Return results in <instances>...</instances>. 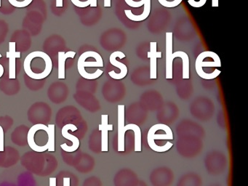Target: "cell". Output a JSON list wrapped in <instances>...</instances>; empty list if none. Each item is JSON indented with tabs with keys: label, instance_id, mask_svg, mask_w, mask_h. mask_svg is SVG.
<instances>
[{
	"label": "cell",
	"instance_id": "1",
	"mask_svg": "<svg viewBox=\"0 0 248 186\" xmlns=\"http://www.w3.org/2000/svg\"><path fill=\"white\" fill-rule=\"evenodd\" d=\"M124 105L118 106V130L113 137L114 151L120 155H127L133 151L142 150L141 130L137 125L125 124Z\"/></svg>",
	"mask_w": 248,
	"mask_h": 186
},
{
	"label": "cell",
	"instance_id": "2",
	"mask_svg": "<svg viewBox=\"0 0 248 186\" xmlns=\"http://www.w3.org/2000/svg\"><path fill=\"white\" fill-rule=\"evenodd\" d=\"M173 138L170 126L159 123L141 132V144L145 148L155 152H166L172 148L170 140Z\"/></svg>",
	"mask_w": 248,
	"mask_h": 186
},
{
	"label": "cell",
	"instance_id": "3",
	"mask_svg": "<svg viewBox=\"0 0 248 186\" xmlns=\"http://www.w3.org/2000/svg\"><path fill=\"white\" fill-rule=\"evenodd\" d=\"M28 144L36 152H54L55 125L34 124L29 130Z\"/></svg>",
	"mask_w": 248,
	"mask_h": 186
},
{
	"label": "cell",
	"instance_id": "4",
	"mask_svg": "<svg viewBox=\"0 0 248 186\" xmlns=\"http://www.w3.org/2000/svg\"><path fill=\"white\" fill-rule=\"evenodd\" d=\"M21 164L29 171L40 176L50 175L58 167V161L55 156L34 151L23 155Z\"/></svg>",
	"mask_w": 248,
	"mask_h": 186
},
{
	"label": "cell",
	"instance_id": "5",
	"mask_svg": "<svg viewBox=\"0 0 248 186\" xmlns=\"http://www.w3.org/2000/svg\"><path fill=\"white\" fill-rule=\"evenodd\" d=\"M24 68L29 77L35 79H43L48 77L51 73L53 62L43 51H34L26 57Z\"/></svg>",
	"mask_w": 248,
	"mask_h": 186
},
{
	"label": "cell",
	"instance_id": "6",
	"mask_svg": "<svg viewBox=\"0 0 248 186\" xmlns=\"http://www.w3.org/2000/svg\"><path fill=\"white\" fill-rule=\"evenodd\" d=\"M56 122L61 128L68 124L75 125L77 124L78 128L77 137L79 140L83 138L88 131L87 122L82 119L79 109L73 106H66L59 110L56 114Z\"/></svg>",
	"mask_w": 248,
	"mask_h": 186
},
{
	"label": "cell",
	"instance_id": "7",
	"mask_svg": "<svg viewBox=\"0 0 248 186\" xmlns=\"http://www.w3.org/2000/svg\"><path fill=\"white\" fill-rule=\"evenodd\" d=\"M203 146L202 139L198 137H178L175 142L177 152L186 158H195L202 152Z\"/></svg>",
	"mask_w": 248,
	"mask_h": 186
},
{
	"label": "cell",
	"instance_id": "8",
	"mask_svg": "<svg viewBox=\"0 0 248 186\" xmlns=\"http://www.w3.org/2000/svg\"><path fill=\"white\" fill-rule=\"evenodd\" d=\"M204 164L206 171L209 174L220 175L227 168V157L221 151H211L205 155Z\"/></svg>",
	"mask_w": 248,
	"mask_h": 186
},
{
	"label": "cell",
	"instance_id": "9",
	"mask_svg": "<svg viewBox=\"0 0 248 186\" xmlns=\"http://www.w3.org/2000/svg\"><path fill=\"white\" fill-rule=\"evenodd\" d=\"M28 120L34 124L48 123L51 119L52 109L47 103L45 102H37L29 108Z\"/></svg>",
	"mask_w": 248,
	"mask_h": 186
},
{
	"label": "cell",
	"instance_id": "10",
	"mask_svg": "<svg viewBox=\"0 0 248 186\" xmlns=\"http://www.w3.org/2000/svg\"><path fill=\"white\" fill-rule=\"evenodd\" d=\"M43 52L47 54L56 67L58 53L62 51L68 50L66 40L59 34H52L45 40L43 45Z\"/></svg>",
	"mask_w": 248,
	"mask_h": 186
},
{
	"label": "cell",
	"instance_id": "11",
	"mask_svg": "<svg viewBox=\"0 0 248 186\" xmlns=\"http://www.w3.org/2000/svg\"><path fill=\"white\" fill-rule=\"evenodd\" d=\"M214 105L208 98H199L191 104L190 111L195 119L207 122L214 114Z\"/></svg>",
	"mask_w": 248,
	"mask_h": 186
},
{
	"label": "cell",
	"instance_id": "12",
	"mask_svg": "<svg viewBox=\"0 0 248 186\" xmlns=\"http://www.w3.org/2000/svg\"><path fill=\"white\" fill-rule=\"evenodd\" d=\"M104 67L102 57L95 51H85L81 54L78 61V69L82 78L85 77L86 68Z\"/></svg>",
	"mask_w": 248,
	"mask_h": 186
},
{
	"label": "cell",
	"instance_id": "13",
	"mask_svg": "<svg viewBox=\"0 0 248 186\" xmlns=\"http://www.w3.org/2000/svg\"><path fill=\"white\" fill-rule=\"evenodd\" d=\"M175 133L178 137L194 136L202 139L205 131L200 124L190 119H184L176 125Z\"/></svg>",
	"mask_w": 248,
	"mask_h": 186
},
{
	"label": "cell",
	"instance_id": "14",
	"mask_svg": "<svg viewBox=\"0 0 248 186\" xmlns=\"http://www.w3.org/2000/svg\"><path fill=\"white\" fill-rule=\"evenodd\" d=\"M174 179L173 171L168 167L154 169L149 175V180L152 186H171Z\"/></svg>",
	"mask_w": 248,
	"mask_h": 186
},
{
	"label": "cell",
	"instance_id": "15",
	"mask_svg": "<svg viewBox=\"0 0 248 186\" xmlns=\"http://www.w3.org/2000/svg\"><path fill=\"white\" fill-rule=\"evenodd\" d=\"M147 115V110L143 105L135 103L124 110V121L127 124L140 126L146 122Z\"/></svg>",
	"mask_w": 248,
	"mask_h": 186
},
{
	"label": "cell",
	"instance_id": "16",
	"mask_svg": "<svg viewBox=\"0 0 248 186\" xmlns=\"http://www.w3.org/2000/svg\"><path fill=\"white\" fill-rule=\"evenodd\" d=\"M45 19L40 13L28 11L22 22V28L33 36L40 34L43 30Z\"/></svg>",
	"mask_w": 248,
	"mask_h": 186
},
{
	"label": "cell",
	"instance_id": "17",
	"mask_svg": "<svg viewBox=\"0 0 248 186\" xmlns=\"http://www.w3.org/2000/svg\"><path fill=\"white\" fill-rule=\"evenodd\" d=\"M21 52L16 50L15 42H9V49L6 53L8 59L9 78H16L21 69Z\"/></svg>",
	"mask_w": 248,
	"mask_h": 186
},
{
	"label": "cell",
	"instance_id": "18",
	"mask_svg": "<svg viewBox=\"0 0 248 186\" xmlns=\"http://www.w3.org/2000/svg\"><path fill=\"white\" fill-rule=\"evenodd\" d=\"M75 55L76 52L71 50L62 51L58 53L55 68H58V78L59 79H64L66 78V70L73 65Z\"/></svg>",
	"mask_w": 248,
	"mask_h": 186
},
{
	"label": "cell",
	"instance_id": "19",
	"mask_svg": "<svg viewBox=\"0 0 248 186\" xmlns=\"http://www.w3.org/2000/svg\"><path fill=\"white\" fill-rule=\"evenodd\" d=\"M179 116V109L174 103H168L162 106L156 113V119L162 124H172Z\"/></svg>",
	"mask_w": 248,
	"mask_h": 186
},
{
	"label": "cell",
	"instance_id": "20",
	"mask_svg": "<svg viewBox=\"0 0 248 186\" xmlns=\"http://www.w3.org/2000/svg\"><path fill=\"white\" fill-rule=\"evenodd\" d=\"M68 86L62 81L52 83L47 90V97L52 103L60 104L66 101L69 96Z\"/></svg>",
	"mask_w": 248,
	"mask_h": 186
},
{
	"label": "cell",
	"instance_id": "21",
	"mask_svg": "<svg viewBox=\"0 0 248 186\" xmlns=\"http://www.w3.org/2000/svg\"><path fill=\"white\" fill-rule=\"evenodd\" d=\"M221 66V62L220 59L214 60L213 61H203L202 53H200L196 60L195 68L197 74L201 78L204 79L210 80L216 78L217 76L220 75V71L217 69H215L213 72L210 74H206L203 71V68L205 67H220Z\"/></svg>",
	"mask_w": 248,
	"mask_h": 186
},
{
	"label": "cell",
	"instance_id": "22",
	"mask_svg": "<svg viewBox=\"0 0 248 186\" xmlns=\"http://www.w3.org/2000/svg\"><path fill=\"white\" fill-rule=\"evenodd\" d=\"M139 182L137 174L129 168L119 170L113 179L114 186H137Z\"/></svg>",
	"mask_w": 248,
	"mask_h": 186
},
{
	"label": "cell",
	"instance_id": "23",
	"mask_svg": "<svg viewBox=\"0 0 248 186\" xmlns=\"http://www.w3.org/2000/svg\"><path fill=\"white\" fill-rule=\"evenodd\" d=\"M74 98L78 104L80 105L88 111L95 113L99 110V103L93 93L77 91L74 94Z\"/></svg>",
	"mask_w": 248,
	"mask_h": 186
},
{
	"label": "cell",
	"instance_id": "24",
	"mask_svg": "<svg viewBox=\"0 0 248 186\" xmlns=\"http://www.w3.org/2000/svg\"><path fill=\"white\" fill-rule=\"evenodd\" d=\"M11 42H15L17 52H27L31 48V36L27 31L18 29L13 33Z\"/></svg>",
	"mask_w": 248,
	"mask_h": 186
},
{
	"label": "cell",
	"instance_id": "25",
	"mask_svg": "<svg viewBox=\"0 0 248 186\" xmlns=\"http://www.w3.org/2000/svg\"><path fill=\"white\" fill-rule=\"evenodd\" d=\"M69 130L72 131V132H78V126L76 125L72 124H68L64 125L62 127V135H63V138L72 141V145L69 146L67 144L63 143L61 145V148H62L63 151H66V152H74V151L79 149V140L75 135L69 134Z\"/></svg>",
	"mask_w": 248,
	"mask_h": 186
},
{
	"label": "cell",
	"instance_id": "26",
	"mask_svg": "<svg viewBox=\"0 0 248 186\" xmlns=\"http://www.w3.org/2000/svg\"><path fill=\"white\" fill-rule=\"evenodd\" d=\"M21 90V84L18 78H10L9 74H4L0 78V90L6 95H15Z\"/></svg>",
	"mask_w": 248,
	"mask_h": 186
},
{
	"label": "cell",
	"instance_id": "27",
	"mask_svg": "<svg viewBox=\"0 0 248 186\" xmlns=\"http://www.w3.org/2000/svg\"><path fill=\"white\" fill-rule=\"evenodd\" d=\"M117 58L123 59V58H125V55L121 51H116L110 55V62H111V65L118 68L120 70V73H116L114 71H111L108 72V75L114 79L119 80L124 78L127 76L128 70H127V67L126 66V65L117 61Z\"/></svg>",
	"mask_w": 248,
	"mask_h": 186
},
{
	"label": "cell",
	"instance_id": "28",
	"mask_svg": "<svg viewBox=\"0 0 248 186\" xmlns=\"http://www.w3.org/2000/svg\"><path fill=\"white\" fill-rule=\"evenodd\" d=\"M103 94L106 100L116 102L122 100L124 94V88L120 84L108 83L103 88Z\"/></svg>",
	"mask_w": 248,
	"mask_h": 186
},
{
	"label": "cell",
	"instance_id": "29",
	"mask_svg": "<svg viewBox=\"0 0 248 186\" xmlns=\"http://www.w3.org/2000/svg\"><path fill=\"white\" fill-rule=\"evenodd\" d=\"M19 153L16 148L11 146L5 148L4 151L0 152V167L3 168L15 165L19 160Z\"/></svg>",
	"mask_w": 248,
	"mask_h": 186
},
{
	"label": "cell",
	"instance_id": "30",
	"mask_svg": "<svg viewBox=\"0 0 248 186\" xmlns=\"http://www.w3.org/2000/svg\"><path fill=\"white\" fill-rule=\"evenodd\" d=\"M142 105L147 110H158L163 105H162V99L160 94L155 92H149L145 93L141 98Z\"/></svg>",
	"mask_w": 248,
	"mask_h": 186
},
{
	"label": "cell",
	"instance_id": "31",
	"mask_svg": "<svg viewBox=\"0 0 248 186\" xmlns=\"http://www.w3.org/2000/svg\"><path fill=\"white\" fill-rule=\"evenodd\" d=\"M165 39H166V76L165 78L167 79H172L173 77L172 74V62L174 58L172 57V32H167L165 33Z\"/></svg>",
	"mask_w": 248,
	"mask_h": 186
},
{
	"label": "cell",
	"instance_id": "32",
	"mask_svg": "<svg viewBox=\"0 0 248 186\" xmlns=\"http://www.w3.org/2000/svg\"><path fill=\"white\" fill-rule=\"evenodd\" d=\"M157 43L156 42H150V50L148 52L147 57L150 58V75L151 79H156V71H157V58H161L162 56V52L156 50Z\"/></svg>",
	"mask_w": 248,
	"mask_h": 186
},
{
	"label": "cell",
	"instance_id": "33",
	"mask_svg": "<svg viewBox=\"0 0 248 186\" xmlns=\"http://www.w3.org/2000/svg\"><path fill=\"white\" fill-rule=\"evenodd\" d=\"M30 129L27 125L17 126L11 134V141L18 146H26L28 144V132Z\"/></svg>",
	"mask_w": 248,
	"mask_h": 186
},
{
	"label": "cell",
	"instance_id": "34",
	"mask_svg": "<svg viewBox=\"0 0 248 186\" xmlns=\"http://www.w3.org/2000/svg\"><path fill=\"white\" fill-rule=\"evenodd\" d=\"M95 161L93 157L90 154L82 153L80 158H79L76 165L75 166V170L80 173L86 174L91 172L95 167Z\"/></svg>",
	"mask_w": 248,
	"mask_h": 186
},
{
	"label": "cell",
	"instance_id": "35",
	"mask_svg": "<svg viewBox=\"0 0 248 186\" xmlns=\"http://www.w3.org/2000/svg\"><path fill=\"white\" fill-rule=\"evenodd\" d=\"M202 178L196 172L183 174L177 182L176 186H202Z\"/></svg>",
	"mask_w": 248,
	"mask_h": 186
},
{
	"label": "cell",
	"instance_id": "36",
	"mask_svg": "<svg viewBox=\"0 0 248 186\" xmlns=\"http://www.w3.org/2000/svg\"><path fill=\"white\" fill-rule=\"evenodd\" d=\"M98 129L101 131V133L102 151L103 152H107L108 150V131H111L113 129V125L108 124V116L107 115H102L101 116V124H99Z\"/></svg>",
	"mask_w": 248,
	"mask_h": 186
},
{
	"label": "cell",
	"instance_id": "37",
	"mask_svg": "<svg viewBox=\"0 0 248 186\" xmlns=\"http://www.w3.org/2000/svg\"><path fill=\"white\" fill-rule=\"evenodd\" d=\"M88 146H89V149L95 154H100L102 152V140H101V131L99 129H94L90 135Z\"/></svg>",
	"mask_w": 248,
	"mask_h": 186
},
{
	"label": "cell",
	"instance_id": "38",
	"mask_svg": "<svg viewBox=\"0 0 248 186\" xmlns=\"http://www.w3.org/2000/svg\"><path fill=\"white\" fill-rule=\"evenodd\" d=\"M26 8H27V12H36V13H40L45 20L47 19V5H46V1L44 0H32V1Z\"/></svg>",
	"mask_w": 248,
	"mask_h": 186
},
{
	"label": "cell",
	"instance_id": "39",
	"mask_svg": "<svg viewBox=\"0 0 248 186\" xmlns=\"http://www.w3.org/2000/svg\"><path fill=\"white\" fill-rule=\"evenodd\" d=\"M144 9H143V12L142 14L139 15V16H136L132 13L131 10H124V13H125L127 17H128L130 20H133V21H142V20H146L148 17H149V14L151 12V0H146V2L144 3Z\"/></svg>",
	"mask_w": 248,
	"mask_h": 186
},
{
	"label": "cell",
	"instance_id": "40",
	"mask_svg": "<svg viewBox=\"0 0 248 186\" xmlns=\"http://www.w3.org/2000/svg\"><path fill=\"white\" fill-rule=\"evenodd\" d=\"M95 79H87L85 78H81L78 80L77 83L76 90L79 92H86V93H95L97 84Z\"/></svg>",
	"mask_w": 248,
	"mask_h": 186
},
{
	"label": "cell",
	"instance_id": "41",
	"mask_svg": "<svg viewBox=\"0 0 248 186\" xmlns=\"http://www.w3.org/2000/svg\"><path fill=\"white\" fill-rule=\"evenodd\" d=\"M172 57L174 59L175 58H181L182 59V78L184 79H188L189 78V58L188 55L183 51H177L172 53Z\"/></svg>",
	"mask_w": 248,
	"mask_h": 186
},
{
	"label": "cell",
	"instance_id": "42",
	"mask_svg": "<svg viewBox=\"0 0 248 186\" xmlns=\"http://www.w3.org/2000/svg\"><path fill=\"white\" fill-rule=\"evenodd\" d=\"M24 79L26 86L29 90H31V91H38L44 87L46 78L35 79V78H31L25 74L24 75Z\"/></svg>",
	"mask_w": 248,
	"mask_h": 186
},
{
	"label": "cell",
	"instance_id": "43",
	"mask_svg": "<svg viewBox=\"0 0 248 186\" xmlns=\"http://www.w3.org/2000/svg\"><path fill=\"white\" fill-rule=\"evenodd\" d=\"M82 154V151L79 149L74 151V152H66V151H63L62 157H63V161L66 164L75 167L79 161V158H80Z\"/></svg>",
	"mask_w": 248,
	"mask_h": 186
},
{
	"label": "cell",
	"instance_id": "44",
	"mask_svg": "<svg viewBox=\"0 0 248 186\" xmlns=\"http://www.w3.org/2000/svg\"><path fill=\"white\" fill-rule=\"evenodd\" d=\"M68 7L67 0H63V6L62 7H58L56 6V0H52L50 8H51L52 13L58 17H60L62 15L66 13V9Z\"/></svg>",
	"mask_w": 248,
	"mask_h": 186
},
{
	"label": "cell",
	"instance_id": "45",
	"mask_svg": "<svg viewBox=\"0 0 248 186\" xmlns=\"http://www.w3.org/2000/svg\"><path fill=\"white\" fill-rule=\"evenodd\" d=\"M16 7L10 3L8 0H1L0 13L3 15L13 14L16 11Z\"/></svg>",
	"mask_w": 248,
	"mask_h": 186
},
{
	"label": "cell",
	"instance_id": "46",
	"mask_svg": "<svg viewBox=\"0 0 248 186\" xmlns=\"http://www.w3.org/2000/svg\"><path fill=\"white\" fill-rule=\"evenodd\" d=\"M9 31L8 23L5 20L0 19V45H2L6 39Z\"/></svg>",
	"mask_w": 248,
	"mask_h": 186
},
{
	"label": "cell",
	"instance_id": "47",
	"mask_svg": "<svg viewBox=\"0 0 248 186\" xmlns=\"http://www.w3.org/2000/svg\"><path fill=\"white\" fill-rule=\"evenodd\" d=\"M13 125H14V119L11 116H0V126H2L4 132H8Z\"/></svg>",
	"mask_w": 248,
	"mask_h": 186
},
{
	"label": "cell",
	"instance_id": "48",
	"mask_svg": "<svg viewBox=\"0 0 248 186\" xmlns=\"http://www.w3.org/2000/svg\"><path fill=\"white\" fill-rule=\"evenodd\" d=\"M82 186H103V183L99 177L91 176L84 181Z\"/></svg>",
	"mask_w": 248,
	"mask_h": 186
},
{
	"label": "cell",
	"instance_id": "49",
	"mask_svg": "<svg viewBox=\"0 0 248 186\" xmlns=\"http://www.w3.org/2000/svg\"><path fill=\"white\" fill-rule=\"evenodd\" d=\"M8 1L16 8H17V7L24 8V7H27L29 4H30L32 0H8Z\"/></svg>",
	"mask_w": 248,
	"mask_h": 186
},
{
	"label": "cell",
	"instance_id": "50",
	"mask_svg": "<svg viewBox=\"0 0 248 186\" xmlns=\"http://www.w3.org/2000/svg\"><path fill=\"white\" fill-rule=\"evenodd\" d=\"M159 4L161 5L164 6L165 7H168V8H171V7H175L176 6L179 5L181 4L182 0H173V1H167V0H158Z\"/></svg>",
	"mask_w": 248,
	"mask_h": 186
},
{
	"label": "cell",
	"instance_id": "51",
	"mask_svg": "<svg viewBox=\"0 0 248 186\" xmlns=\"http://www.w3.org/2000/svg\"><path fill=\"white\" fill-rule=\"evenodd\" d=\"M217 123L221 129H226L227 127V122H226V118H225L223 112H220L217 114Z\"/></svg>",
	"mask_w": 248,
	"mask_h": 186
},
{
	"label": "cell",
	"instance_id": "52",
	"mask_svg": "<svg viewBox=\"0 0 248 186\" xmlns=\"http://www.w3.org/2000/svg\"><path fill=\"white\" fill-rule=\"evenodd\" d=\"M74 5L79 8L88 7L91 3V0H71Z\"/></svg>",
	"mask_w": 248,
	"mask_h": 186
},
{
	"label": "cell",
	"instance_id": "53",
	"mask_svg": "<svg viewBox=\"0 0 248 186\" xmlns=\"http://www.w3.org/2000/svg\"><path fill=\"white\" fill-rule=\"evenodd\" d=\"M124 1L127 5L134 7V8L141 7L146 2V0H124Z\"/></svg>",
	"mask_w": 248,
	"mask_h": 186
},
{
	"label": "cell",
	"instance_id": "54",
	"mask_svg": "<svg viewBox=\"0 0 248 186\" xmlns=\"http://www.w3.org/2000/svg\"><path fill=\"white\" fill-rule=\"evenodd\" d=\"M207 0H200V1H196L195 0H188V3L190 6L193 7H202L204 5Z\"/></svg>",
	"mask_w": 248,
	"mask_h": 186
},
{
	"label": "cell",
	"instance_id": "55",
	"mask_svg": "<svg viewBox=\"0 0 248 186\" xmlns=\"http://www.w3.org/2000/svg\"><path fill=\"white\" fill-rule=\"evenodd\" d=\"M49 186H56V177H50L49 180Z\"/></svg>",
	"mask_w": 248,
	"mask_h": 186
},
{
	"label": "cell",
	"instance_id": "56",
	"mask_svg": "<svg viewBox=\"0 0 248 186\" xmlns=\"http://www.w3.org/2000/svg\"><path fill=\"white\" fill-rule=\"evenodd\" d=\"M56 6L58 7H63V0H56Z\"/></svg>",
	"mask_w": 248,
	"mask_h": 186
},
{
	"label": "cell",
	"instance_id": "57",
	"mask_svg": "<svg viewBox=\"0 0 248 186\" xmlns=\"http://www.w3.org/2000/svg\"><path fill=\"white\" fill-rule=\"evenodd\" d=\"M111 0H104V7H111Z\"/></svg>",
	"mask_w": 248,
	"mask_h": 186
},
{
	"label": "cell",
	"instance_id": "58",
	"mask_svg": "<svg viewBox=\"0 0 248 186\" xmlns=\"http://www.w3.org/2000/svg\"><path fill=\"white\" fill-rule=\"evenodd\" d=\"M2 55L0 54V58H2ZM4 74V68L1 64H0V78L2 77Z\"/></svg>",
	"mask_w": 248,
	"mask_h": 186
},
{
	"label": "cell",
	"instance_id": "59",
	"mask_svg": "<svg viewBox=\"0 0 248 186\" xmlns=\"http://www.w3.org/2000/svg\"><path fill=\"white\" fill-rule=\"evenodd\" d=\"M90 7H97V0H91V4Z\"/></svg>",
	"mask_w": 248,
	"mask_h": 186
},
{
	"label": "cell",
	"instance_id": "60",
	"mask_svg": "<svg viewBox=\"0 0 248 186\" xmlns=\"http://www.w3.org/2000/svg\"><path fill=\"white\" fill-rule=\"evenodd\" d=\"M212 7H218V0H212Z\"/></svg>",
	"mask_w": 248,
	"mask_h": 186
},
{
	"label": "cell",
	"instance_id": "61",
	"mask_svg": "<svg viewBox=\"0 0 248 186\" xmlns=\"http://www.w3.org/2000/svg\"><path fill=\"white\" fill-rule=\"evenodd\" d=\"M137 186H148V185L143 180H139V184H138Z\"/></svg>",
	"mask_w": 248,
	"mask_h": 186
},
{
	"label": "cell",
	"instance_id": "62",
	"mask_svg": "<svg viewBox=\"0 0 248 186\" xmlns=\"http://www.w3.org/2000/svg\"><path fill=\"white\" fill-rule=\"evenodd\" d=\"M220 186V185H219V184H213V185H210V186Z\"/></svg>",
	"mask_w": 248,
	"mask_h": 186
},
{
	"label": "cell",
	"instance_id": "63",
	"mask_svg": "<svg viewBox=\"0 0 248 186\" xmlns=\"http://www.w3.org/2000/svg\"><path fill=\"white\" fill-rule=\"evenodd\" d=\"M0 5H1V0H0Z\"/></svg>",
	"mask_w": 248,
	"mask_h": 186
}]
</instances>
